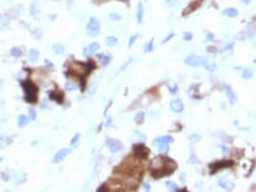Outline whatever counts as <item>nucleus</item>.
I'll use <instances>...</instances> for the list:
<instances>
[{"label": "nucleus", "instance_id": "obj_8", "mask_svg": "<svg viewBox=\"0 0 256 192\" xmlns=\"http://www.w3.org/2000/svg\"><path fill=\"white\" fill-rule=\"evenodd\" d=\"M233 162L232 160H222V162H215L214 164L210 165V170L211 173H215L216 170L223 169V168H228V166H232Z\"/></svg>", "mask_w": 256, "mask_h": 192}, {"label": "nucleus", "instance_id": "obj_47", "mask_svg": "<svg viewBox=\"0 0 256 192\" xmlns=\"http://www.w3.org/2000/svg\"><path fill=\"white\" fill-rule=\"evenodd\" d=\"M107 124L110 126L111 124V117H108V119H107Z\"/></svg>", "mask_w": 256, "mask_h": 192}, {"label": "nucleus", "instance_id": "obj_13", "mask_svg": "<svg viewBox=\"0 0 256 192\" xmlns=\"http://www.w3.org/2000/svg\"><path fill=\"white\" fill-rule=\"evenodd\" d=\"M219 186L222 188L227 190V191H232L236 188V184L232 181H228V179H220L219 181Z\"/></svg>", "mask_w": 256, "mask_h": 192}, {"label": "nucleus", "instance_id": "obj_10", "mask_svg": "<svg viewBox=\"0 0 256 192\" xmlns=\"http://www.w3.org/2000/svg\"><path fill=\"white\" fill-rule=\"evenodd\" d=\"M99 47H100V44H99V42H92V44H90L87 47L83 49L82 55H83V57H90V55L95 54V53L99 50Z\"/></svg>", "mask_w": 256, "mask_h": 192}, {"label": "nucleus", "instance_id": "obj_3", "mask_svg": "<svg viewBox=\"0 0 256 192\" xmlns=\"http://www.w3.org/2000/svg\"><path fill=\"white\" fill-rule=\"evenodd\" d=\"M22 87L24 91V100L30 104H35L37 101V92H39L37 86L31 81H24L22 82Z\"/></svg>", "mask_w": 256, "mask_h": 192}, {"label": "nucleus", "instance_id": "obj_9", "mask_svg": "<svg viewBox=\"0 0 256 192\" xmlns=\"http://www.w3.org/2000/svg\"><path fill=\"white\" fill-rule=\"evenodd\" d=\"M133 151H135V154L137 155V158L141 159V160H145L149 156V150L143 145H141V144L135 145L133 146Z\"/></svg>", "mask_w": 256, "mask_h": 192}, {"label": "nucleus", "instance_id": "obj_18", "mask_svg": "<svg viewBox=\"0 0 256 192\" xmlns=\"http://www.w3.org/2000/svg\"><path fill=\"white\" fill-rule=\"evenodd\" d=\"M223 14L227 16V17H230V18H234L238 16V10L236 8H228V9H224L223 10Z\"/></svg>", "mask_w": 256, "mask_h": 192}, {"label": "nucleus", "instance_id": "obj_26", "mask_svg": "<svg viewBox=\"0 0 256 192\" xmlns=\"http://www.w3.org/2000/svg\"><path fill=\"white\" fill-rule=\"evenodd\" d=\"M107 44L109 45V46H115L117 44H118V39L115 36H109V37H107Z\"/></svg>", "mask_w": 256, "mask_h": 192}, {"label": "nucleus", "instance_id": "obj_36", "mask_svg": "<svg viewBox=\"0 0 256 192\" xmlns=\"http://www.w3.org/2000/svg\"><path fill=\"white\" fill-rule=\"evenodd\" d=\"M28 118H30V120H35L36 119V111H35V109H30L28 110Z\"/></svg>", "mask_w": 256, "mask_h": 192}, {"label": "nucleus", "instance_id": "obj_16", "mask_svg": "<svg viewBox=\"0 0 256 192\" xmlns=\"http://www.w3.org/2000/svg\"><path fill=\"white\" fill-rule=\"evenodd\" d=\"M28 122H30V118H28V117L24 115V114H21L19 117H18V119H17V124H18V127L23 128V127H26V126L28 124Z\"/></svg>", "mask_w": 256, "mask_h": 192}, {"label": "nucleus", "instance_id": "obj_7", "mask_svg": "<svg viewBox=\"0 0 256 192\" xmlns=\"http://www.w3.org/2000/svg\"><path fill=\"white\" fill-rule=\"evenodd\" d=\"M107 146L110 148V151L111 152H119L122 151L124 146L121 141H118V140H113V138H108L107 140Z\"/></svg>", "mask_w": 256, "mask_h": 192}, {"label": "nucleus", "instance_id": "obj_34", "mask_svg": "<svg viewBox=\"0 0 256 192\" xmlns=\"http://www.w3.org/2000/svg\"><path fill=\"white\" fill-rule=\"evenodd\" d=\"M79 137H81V134H79V133H76V134H74V136H73V138L71 140V145H72V146H76V144L78 142Z\"/></svg>", "mask_w": 256, "mask_h": 192}, {"label": "nucleus", "instance_id": "obj_22", "mask_svg": "<svg viewBox=\"0 0 256 192\" xmlns=\"http://www.w3.org/2000/svg\"><path fill=\"white\" fill-rule=\"evenodd\" d=\"M200 5V3L198 2H193V3H191L190 5H188V8H187L184 12H183V16H186V14H188V13H191L192 10H195L197 7Z\"/></svg>", "mask_w": 256, "mask_h": 192}, {"label": "nucleus", "instance_id": "obj_45", "mask_svg": "<svg viewBox=\"0 0 256 192\" xmlns=\"http://www.w3.org/2000/svg\"><path fill=\"white\" fill-rule=\"evenodd\" d=\"M233 46H234V44H230V45H227L226 47H224V49H223V50H229V49H232Z\"/></svg>", "mask_w": 256, "mask_h": 192}, {"label": "nucleus", "instance_id": "obj_38", "mask_svg": "<svg viewBox=\"0 0 256 192\" xmlns=\"http://www.w3.org/2000/svg\"><path fill=\"white\" fill-rule=\"evenodd\" d=\"M168 150H169V145H168V144H164V145L159 146V151L160 152H167Z\"/></svg>", "mask_w": 256, "mask_h": 192}, {"label": "nucleus", "instance_id": "obj_41", "mask_svg": "<svg viewBox=\"0 0 256 192\" xmlns=\"http://www.w3.org/2000/svg\"><path fill=\"white\" fill-rule=\"evenodd\" d=\"M108 184H103V186H100V187L97 188V191L99 192H104V191H108Z\"/></svg>", "mask_w": 256, "mask_h": 192}, {"label": "nucleus", "instance_id": "obj_21", "mask_svg": "<svg viewBox=\"0 0 256 192\" xmlns=\"http://www.w3.org/2000/svg\"><path fill=\"white\" fill-rule=\"evenodd\" d=\"M97 60H99L103 65H107L109 61H110V58L108 57V55H105V54H97Z\"/></svg>", "mask_w": 256, "mask_h": 192}, {"label": "nucleus", "instance_id": "obj_32", "mask_svg": "<svg viewBox=\"0 0 256 192\" xmlns=\"http://www.w3.org/2000/svg\"><path fill=\"white\" fill-rule=\"evenodd\" d=\"M145 119V111H139V113L136 114V120L137 122H142Z\"/></svg>", "mask_w": 256, "mask_h": 192}, {"label": "nucleus", "instance_id": "obj_23", "mask_svg": "<svg viewBox=\"0 0 256 192\" xmlns=\"http://www.w3.org/2000/svg\"><path fill=\"white\" fill-rule=\"evenodd\" d=\"M39 57H40L39 50H36V49H31V50H30V59L32 61H35V60L39 59Z\"/></svg>", "mask_w": 256, "mask_h": 192}, {"label": "nucleus", "instance_id": "obj_27", "mask_svg": "<svg viewBox=\"0 0 256 192\" xmlns=\"http://www.w3.org/2000/svg\"><path fill=\"white\" fill-rule=\"evenodd\" d=\"M154 50V39L150 40L147 44L145 45V49H143V51L145 53H150V51H153Z\"/></svg>", "mask_w": 256, "mask_h": 192}, {"label": "nucleus", "instance_id": "obj_40", "mask_svg": "<svg viewBox=\"0 0 256 192\" xmlns=\"http://www.w3.org/2000/svg\"><path fill=\"white\" fill-rule=\"evenodd\" d=\"M173 37H174V32H170V33H169V35H168V36L165 37V39L163 40V44H165V42H167V41H169L170 39H173Z\"/></svg>", "mask_w": 256, "mask_h": 192}, {"label": "nucleus", "instance_id": "obj_48", "mask_svg": "<svg viewBox=\"0 0 256 192\" xmlns=\"http://www.w3.org/2000/svg\"><path fill=\"white\" fill-rule=\"evenodd\" d=\"M222 150H223V154H228V148L227 147H222Z\"/></svg>", "mask_w": 256, "mask_h": 192}, {"label": "nucleus", "instance_id": "obj_43", "mask_svg": "<svg viewBox=\"0 0 256 192\" xmlns=\"http://www.w3.org/2000/svg\"><path fill=\"white\" fill-rule=\"evenodd\" d=\"M169 91H170V94H176L178 91V87L177 86H173V87H169Z\"/></svg>", "mask_w": 256, "mask_h": 192}, {"label": "nucleus", "instance_id": "obj_4", "mask_svg": "<svg viewBox=\"0 0 256 192\" xmlns=\"http://www.w3.org/2000/svg\"><path fill=\"white\" fill-rule=\"evenodd\" d=\"M100 21L95 17H91L90 21L86 24V32L89 36H96L100 33Z\"/></svg>", "mask_w": 256, "mask_h": 192}, {"label": "nucleus", "instance_id": "obj_31", "mask_svg": "<svg viewBox=\"0 0 256 192\" xmlns=\"http://www.w3.org/2000/svg\"><path fill=\"white\" fill-rule=\"evenodd\" d=\"M188 138H190V141L192 142V144H196L198 140H201V136H200V134H191Z\"/></svg>", "mask_w": 256, "mask_h": 192}, {"label": "nucleus", "instance_id": "obj_17", "mask_svg": "<svg viewBox=\"0 0 256 192\" xmlns=\"http://www.w3.org/2000/svg\"><path fill=\"white\" fill-rule=\"evenodd\" d=\"M12 138L9 136H5V134H0V148H5L8 145H10Z\"/></svg>", "mask_w": 256, "mask_h": 192}, {"label": "nucleus", "instance_id": "obj_42", "mask_svg": "<svg viewBox=\"0 0 256 192\" xmlns=\"http://www.w3.org/2000/svg\"><path fill=\"white\" fill-rule=\"evenodd\" d=\"M131 61H132V59H128V61H126V63H124V64L121 67L119 72H122V71H124V69H126V67H128V65H129V63H131Z\"/></svg>", "mask_w": 256, "mask_h": 192}, {"label": "nucleus", "instance_id": "obj_19", "mask_svg": "<svg viewBox=\"0 0 256 192\" xmlns=\"http://www.w3.org/2000/svg\"><path fill=\"white\" fill-rule=\"evenodd\" d=\"M143 5L142 3L139 4V7H137V23H142V19H143Z\"/></svg>", "mask_w": 256, "mask_h": 192}, {"label": "nucleus", "instance_id": "obj_25", "mask_svg": "<svg viewBox=\"0 0 256 192\" xmlns=\"http://www.w3.org/2000/svg\"><path fill=\"white\" fill-rule=\"evenodd\" d=\"M10 55L13 58H21V55H22V50L19 47H12V50H10Z\"/></svg>", "mask_w": 256, "mask_h": 192}, {"label": "nucleus", "instance_id": "obj_6", "mask_svg": "<svg viewBox=\"0 0 256 192\" xmlns=\"http://www.w3.org/2000/svg\"><path fill=\"white\" fill-rule=\"evenodd\" d=\"M71 154V148H67V147H64V148H60V150H58L57 151V154L53 156V163L54 164H57V163H60V162H63V160L69 155Z\"/></svg>", "mask_w": 256, "mask_h": 192}, {"label": "nucleus", "instance_id": "obj_44", "mask_svg": "<svg viewBox=\"0 0 256 192\" xmlns=\"http://www.w3.org/2000/svg\"><path fill=\"white\" fill-rule=\"evenodd\" d=\"M206 39L208 40H214V35L210 33V32H206Z\"/></svg>", "mask_w": 256, "mask_h": 192}, {"label": "nucleus", "instance_id": "obj_15", "mask_svg": "<svg viewBox=\"0 0 256 192\" xmlns=\"http://www.w3.org/2000/svg\"><path fill=\"white\" fill-rule=\"evenodd\" d=\"M226 94H227V97H228V100L230 101V104L237 103V95L234 94V91L230 89L229 86H226Z\"/></svg>", "mask_w": 256, "mask_h": 192}, {"label": "nucleus", "instance_id": "obj_30", "mask_svg": "<svg viewBox=\"0 0 256 192\" xmlns=\"http://www.w3.org/2000/svg\"><path fill=\"white\" fill-rule=\"evenodd\" d=\"M182 39H183L184 41H191V40L193 39V35H192L191 32H183Z\"/></svg>", "mask_w": 256, "mask_h": 192}, {"label": "nucleus", "instance_id": "obj_1", "mask_svg": "<svg viewBox=\"0 0 256 192\" xmlns=\"http://www.w3.org/2000/svg\"><path fill=\"white\" fill-rule=\"evenodd\" d=\"M176 168H177V164L172 159H168L164 156L155 158L151 163L150 174L154 178H161L167 174H172L173 170H176Z\"/></svg>", "mask_w": 256, "mask_h": 192}, {"label": "nucleus", "instance_id": "obj_11", "mask_svg": "<svg viewBox=\"0 0 256 192\" xmlns=\"http://www.w3.org/2000/svg\"><path fill=\"white\" fill-rule=\"evenodd\" d=\"M173 142V137L169 134H167V136H161V137H156L154 141H153V145L154 146H160V145H164V144H172Z\"/></svg>", "mask_w": 256, "mask_h": 192}, {"label": "nucleus", "instance_id": "obj_2", "mask_svg": "<svg viewBox=\"0 0 256 192\" xmlns=\"http://www.w3.org/2000/svg\"><path fill=\"white\" fill-rule=\"evenodd\" d=\"M139 160H140L139 158L136 160H133V158H127L126 162L121 166V172L127 176H135V177L140 176L142 172V168L139 165Z\"/></svg>", "mask_w": 256, "mask_h": 192}, {"label": "nucleus", "instance_id": "obj_29", "mask_svg": "<svg viewBox=\"0 0 256 192\" xmlns=\"http://www.w3.org/2000/svg\"><path fill=\"white\" fill-rule=\"evenodd\" d=\"M165 186H167L168 188H169V191H177V190H178L177 184L174 183V182H172V181H167V182H165Z\"/></svg>", "mask_w": 256, "mask_h": 192}, {"label": "nucleus", "instance_id": "obj_5", "mask_svg": "<svg viewBox=\"0 0 256 192\" xmlns=\"http://www.w3.org/2000/svg\"><path fill=\"white\" fill-rule=\"evenodd\" d=\"M184 63L190 67H200V65H205L208 63V58L205 57H198V55H190L184 59Z\"/></svg>", "mask_w": 256, "mask_h": 192}, {"label": "nucleus", "instance_id": "obj_33", "mask_svg": "<svg viewBox=\"0 0 256 192\" xmlns=\"http://www.w3.org/2000/svg\"><path fill=\"white\" fill-rule=\"evenodd\" d=\"M109 19L110 21H121L122 17L119 14H117V13H110L109 14Z\"/></svg>", "mask_w": 256, "mask_h": 192}, {"label": "nucleus", "instance_id": "obj_24", "mask_svg": "<svg viewBox=\"0 0 256 192\" xmlns=\"http://www.w3.org/2000/svg\"><path fill=\"white\" fill-rule=\"evenodd\" d=\"M242 77L245 78V79H250L252 77V71H251V68H243V71H242Z\"/></svg>", "mask_w": 256, "mask_h": 192}, {"label": "nucleus", "instance_id": "obj_46", "mask_svg": "<svg viewBox=\"0 0 256 192\" xmlns=\"http://www.w3.org/2000/svg\"><path fill=\"white\" fill-rule=\"evenodd\" d=\"M45 65H47V67H50V68H53V64L50 63L49 60H45Z\"/></svg>", "mask_w": 256, "mask_h": 192}, {"label": "nucleus", "instance_id": "obj_35", "mask_svg": "<svg viewBox=\"0 0 256 192\" xmlns=\"http://www.w3.org/2000/svg\"><path fill=\"white\" fill-rule=\"evenodd\" d=\"M65 90H67V91H73V90H76V85L72 83V82H65Z\"/></svg>", "mask_w": 256, "mask_h": 192}, {"label": "nucleus", "instance_id": "obj_50", "mask_svg": "<svg viewBox=\"0 0 256 192\" xmlns=\"http://www.w3.org/2000/svg\"><path fill=\"white\" fill-rule=\"evenodd\" d=\"M145 188L146 190H150V184H145Z\"/></svg>", "mask_w": 256, "mask_h": 192}, {"label": "nucleus", "instance_id": "obj_12", "mask_svg": "<svg viewBox=\"0 0 256 192\" xmlns=\"http://www.w3.org/2000/svg\"><path fill=\"white\" fill-rule=\"evenodd\" d=\"M170 109L174 111V113H182L183 109H184V105L183 101L181 99H174L170 103Z\"/></svg>", "mask_w": 256, "mask_h": 192}, {"label": "nucleus", "instance_id": "obj_49", "mask_svg": "<svg viewBox=\"0 0 256 192\" xmlns=\"http://www.w3.org/2000/svg\"><path fill=\"white\" fill-rule=\"evenodd\" d=\"M241 3H243V4L248 5V4H250V0H241Z\"/></svg>", "mask_w": 256, "mask_h": 192}, {"label": "nucleus", "instance_id": "obj_14", "mask_svg": "<svg viewBox=\"0 0 256 192\" xmlns=\"http://www.w3.org/2000/svg\"><path fill=\"white\" fill-rule=\"evenodd\" d=\"M49 97L51 99V100H54V101H57V103H59V104H61L63 103V94L61 92H58V91H51L49 94Z\"/></svg>", "mask_w": 256, "mask_h": 192}, {"label": "nucleus", "instance_id": "obj_20", "mask_svg": "<svg viewBox=\"0 0 256 192\" xmlns=\"http://www.w3.org/2000/svg\"><path fill=\"white\" fill-rule=\"evenodd\" d=\"M51 50H53V53H54V54L60 55V54H63V53H64V46H63V45H60V44H54V45H53V47H51Z\"/></svg>", "mask_w": 256, "mask_h": 192}, {"label": "nucleus", "instance_id": "obj_37", "mask_svg": "<svg viewBox=\"0 0 256 192\" xmlns=\"http://www.w3.org/2000/svg\"><path fill=\"white\" fill-rule=\"evenodd\" d=\"M137 35H133V36H131V39H129V41H128V47H132L133 46V44H135V41L137 40Z\"/></svg>", "mask_w": 256, "mask_h": 192}, {"label": "nucleus", "instance_id": "obj_28", "mask_svg": "<svg viewBox=\"0 0 256 192\" xmlns=\"http://www.w3.org/2000/svg\"><path fill=\"white\" fill-rule=\"evenodd\" d=\"M9 24V18L8 17H0V30L7 27Z\"/></svg>", "mask_w": 256, "mask_h": 192}, {"label": "nucleus", "instance_id": "obj_39", "mask_svg": "<svg viewBox=\"0 0 256 192\" xmlns=\"http://www.w3.org/2000/svg\"><path fill=\"white\" fill-rule=\"evenodd\" d=\"M205 65H206V64H205ZM206 69H208L209 72H214V71L216 69V65H215V64H208V65H206Z\"/></svg>", "mask_w": 256, "mask_h": 192}]
</instances>
